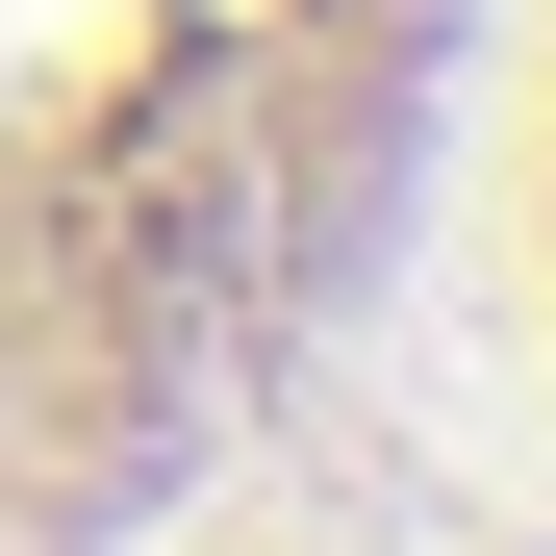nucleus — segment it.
I'll return each instance as SVG.
<instances>
[{"mask_svg":"<svg viewBox=\"0 0 556 556\" xmlns=\"http://www.w3.org/2000/svg\"><path fill=\"white\" fill-rule=\"evenodd\" d=\"M506 0H0V556H177L455 203Z\"/></svg>","mask_w":556,"mask_h":556,"instance_id":"nucleus-1","label":"nucleus"},{"mask_svg":"<svg viewBox=\"0 0 556 556\" xmlns=\"http://www.w3.org/2000/svg\"><path fill=\"white\" fill-rule=\"evenodd\" d=\"M455 203H481V278H506V354L556 405V0L481 26V127H455Z\"/></svg>","mask_w":556,"mask_h":556,"instance_id":"nucleus-2","label":"nucleus"}]
</instances>
